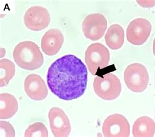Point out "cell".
I'll return each instance as SVG.
<instances>
[{
	"label": "cell",
	"instance_id": "obj_11",
	"mask_svg": "<svg viewBox=\"0 0 155 137\" xmlns=\"http://www.w3.org/2000/svg\"><path fill=\"white\" fill-rule=\"evenodd\" d=\"M24 88L28 97L36 101L45 99L48 95L47 85L44 79L38 74L28 75L24 80Z\"/></svg>",
	"mask_w": 155,
	"mask_h": 137
},
{
	"label": "cell",
	"instance_id": "obj_5",
	"mask_svg": "<svg viewBox=\"0 0 155 137\" xmlns=\"http://www.w3.org/2000/svg\"><path fill=\"white\" fill-rule=\"evenodd\" d=\"M126 87L134 92H143L149 83V74L146 67L140 63L128 66L124 74Z\"/></svg>",
	"mask_w": 155,
	"mask_h": 137
},
{
	"label": "cell",
	"instance_id": "obj_9",
	"mask_svg": "<svg viewBox=\"0 0 155 137\" xmlns=\"http://www.w3.org/2000/svg\"><path fill=\"white\" fill-rule=\"evenodd\" d=\"M51 15L48 11L41 6H33L28 9L24 16V25L32 31H41L49 25Z\"/></svg>",
	"mask_w": 155,
	"mask_h": 137
},
{
	"label": "cell",
	"instance_id": "obj_15",
	"mask_svg": "<svg viewBox=\"0 0 155 137\" xmlns=\"http://www.w3.org/2000/svg\"><path fill=\"white\" fill-rule=\"evenodd\" d=\"M107 45L113 50H118L123 45L124 43V32L122 27L114 24L109 28L105 36Z\"/></svg>",
	"mask_w": 155,
	"mask_h": 137
},
{
	"label": "cell",
	"instance_id": "obj_13",
	"mask_svg": "<svg viewBox=\"0 0 155 137\" xmlns=\"http://www.w3.org/2000/svg\"><path fill=\"white\" fill-rule=\"evenodd\" d=\"M18 109L17 100L13 95L7 92L0 94V119L11 118L17 112Z\"/></svg>",
	"mask_w": 155,
	"mask_h": 137
},
{
	"label": "cell",
	"instance_id": "obj_14",
	"mask_svg": "<svg viewBox=\"0 0 155 137\" xmlns=\"http://www.w3.org/2000/svg\"><path fill=\"white\" fill-rule=\"evenodd\" d=\"M155 133V123L147 116H142L136 119L132 128L134 137H152Z\"/></svg>",
	"mask_w": 155,
	"mask_h": 137
},
{
	"label": "cell",
	"instance_id": "obj_21",
	"mask_svg": "<svg viewBox=\"0 0 155 137\" xmlns=\"http://www.w3.org/2000/svg\"><path fill=\"white\" fill-rule=\"evenodd\" d=\"M154 74H155V72H154ZM154 83H155V75H154Z\"/></svg>",
	"mask_w": 155,
	"mask_h": 137
},
{
	"label": "cell",
	"instance_id": "obj_7",
	"mask_svg": "<svg viewBox=\"0 0 155 137\" xmlns=\"http://www.w3.org/2000/svg\"><path fill=\"white\" fill-rule=\"evenodd\" d=\"M107 28V22L104 15L92 13L87 16L82 24L83 34L87 39L97 41L103 37Z\"/></svg>",
	"mask_w": 155,
	"mask_h": 137
},
{
	"label": "cell",
	"instance_id": "obj_3",
	"mask_svg": "<svg viewBox=\"0 0 155 137\" xmlns=\"http://www.w3.org/2000/svg\"><path fill=\"white\" fill-rule=\"evenodd\" d=\"M95 93L105 100H113L119 96L122 85L119 78L113 74L97 75L94 80Z\"/></svg>",
	"mask_w": 155,
	"mask_h": 137
},
{
	"label": "cell",
	"instance_id": "obj_6",
	"mask_svg": "<svg viewBox=\"0 0 155 137\" xmlns=\"http://www.w3.org/2000/svg\"><path fill=\"white\" fill-rule=\"evenodd\" d=\"M152 25L147 19L138 18L129 24L126 30L128 42L134 45L144 44L150 36Z\"/></svg>",
	"mask_w": 155,
	"mask_h": 137
},
{
	"label": "cell",
	"instance_id": "obj_18",
	"mask_svg": "<svg viewBox=\"0 0 155 137\" xmlns=\"http://www.w3.org/2000/svg\"><path fill=\"white\" fill-rule=\"evenodd\" d=\"M0 129H1V136L15 137V131L11 123L5 121H0Z\"/></svg>",
	"mask_w": 155,
	"mask_h": 137
},
{
	"label": "cell",
	"instance_id": "obj_8",
	"mask_svg": "<svg viewBox=\"0 0 155 137\" xmlns=\"http://www.w3.org/2000/svg\"><path fill=\"white\" fill-rule=\"evenodd\" d=\"M102 132L106 137H128L130 133L128 121L119 114L109 115L103 123Z\"/></svg>",
	"mask_w": 155,
	"mask_h": 137
},
{
	"label": "cell",
	"instance_id": "obj_17",
	"mask_svg": "<svg viewBox=\"0 0 155 137\" xmlns=\"http://www.w3.org/2000/svg\"><path fill=\"white\" fill-rule=\"evenodd\" d=\"M26 137H47L48 130L45 125L41 122H37L30 125L26 129L24 133Z\"/></svg>",
	"mask_w": 155,
	"mask_h": 137
},
{
	"label": "cell",
	"instance_id": "obj_1",
	"mask_svg": "<svg viewBox=\"0 0 155 137\" xmlns=\"http://www.w3.org/2000/svg\"><path fill=\"white\" fill-rule=\"evenodd\" d=\"M47 82L51 92L59 99L66 101L77 99L87 89V68L76 56H63L48 68Z\"/></svg>",
	"mask_w": 155,
	"mask_h": 137
},
{
	"label": "cell",
	"instance_id": "obj_19",
	"mask_svg": "<svg viewBox=\"0 0 155 137\" xmlns=\"http://www.w3.org/2000/svg\"><path fill=\"white\" fill-rule=\"evenodd\" d=\"M137 3L140 5L142 7L145 8H150L154 7L155 2L154 1H139L137 0Z\"/></svg>",
	"mask_w": 155,
	"mask_h": 137
},
{
	"label": "cell",
	"instance_id": "obj_4",
	"mask_svg": "<svg viewBox=\"0 0 155 137\" xmlns=\"http://www.w3.org/2000/svg\"><path fill=\"white\" fill-rule=\"evenodd\" d=\"M110 54L103 44L96 43L89 45L85 52V62L93 75H97L100 70L109 66Z\"/></svg>",
	"mask_w": 155,
	"mask_h": 137
},
{
	"label": "cell",
	"instance_id": "obj_10",
	"mask_svg": "<svg viewBox=\"0 0 155 137\" xmlns=\"http://www.w3.org/2000/svg\"><path fill=\"white\" fill-rule=\"evenodd\" d=\"M48 119L52 134L56 137H67L71 131L69 118L64 111L58 107H53L48 112Z\"/></svg>",
	"mask_w": 155,
	"mask_h": 137
},
{
	"label": "cell",
	"instance_id": "obj_12",
	"mask_svg": "<svg viewBox=\"0 0 155 137\" xmlns=\"http://www.w3.org/2000/svg\"><path fill=\"white\" fill-rule=\"evenodd\" d=\"M64 35L62 32L56 28L47 30L43 35L41 43L42 51L48 56L57 54L61 49L64 43Z\"/></svg>",
	"mask_w": 155,
	"mask_h": 137
},
{
	"label": "cell",
	"instance_id": "obj_16",
	"mask_svg": "<svg viewBox=\"0 0 155 137\" xmlns=\"http://www.w3.org/2000/svg\"><path fill=\"white\" fill-rule=\"evenodd\" d=\"M15 74L14 63L8 59L0 60V87H5L9 85Z\"/></svg>",
	"mask_w": 155,
	"mask_h": 137
},
{
	"label": "cell",
	"instance_id": "obj_2",
	"mask_svg": "<svg viewBox=\"0 0 155 137\" xmlns=\"http://www.w3.org/2000/svg\"><path fill=\"white\" fill-rule=\"evenodd\" d=\"M13 56L16 64L26 70L39 69L44 62L43 55L38 45L31 41L19 43L15 47Z\"/></svg>",
	"mask_w": 155,
	"mask_h": 137
},
{
	"label": "cell",
	"instance_id": "obj_20",
	"mask_svg": "<svg viewBox=\"0 0 155 137\" xmlns=\"http://www.w3.org/2000/svg\"><path fill=\"white\" fill-rule=\"evenodd\" d=\"M153 49H154V51H155V39H154V42H153Z\"/></svg>",
	"mask_w": 155,
	"mask_h": 137
}]
</instances>
